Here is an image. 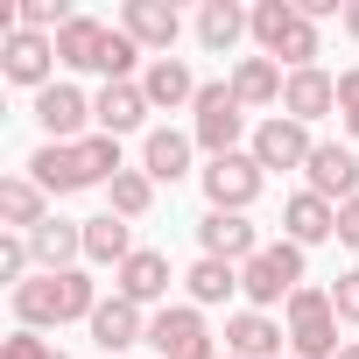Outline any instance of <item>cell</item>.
Instances as JSON below:
<instances>
[{
	"label": "cell",
	"instance_id": "1",
	"mask_svg": "<svg viewBox=\"0 0 359 359\" xmlns=\"http://www.w3.org/2000/svg\"><path fill=\"white\" fill-rule=\"evenodd\" d=\"M106 296H99V282L85 275V268H64V275H29L22 289H15V317L29 324V331H50V324H92V310H99Z\"/></svg>",
	"mask_w": 359,
	"mask_h": 359
},
{
	"label": "cell",
	"instance_id": "2",
	"mask_svg": "<svg viewBox=\"0 0 359 359\" xmlns=\"http://www.w3.org/2000/svg\"><path fill=\"white\" fill-rule=\"evenodd\" d=\"M247 22H254L261 57H275V64H289V71H310V64L324 57V36H317V22L296 8V0H261Z\"/></svg>",
	"mask_w": 359,
	"mask_h": 359
},
{
	"label": "cell",
	"instance_id": "3",
	"mask_svg": "<svg viewBox=\"0 0 359 359\" xmlns=\"http://www.w3.org/2000/svg\"><path fill=\"white\" fill-rule=\"evenodd\" d=\"M282 324H289V359H338V352H345L331 289H317V282H303V289L282 303Z\"/></svg>",
	"mask_w": 359,
	"mask_h": 359
},
{
	"label": "cell",
	"instance_id": "4",
	"mask_svg": "<svg viewBox=\"0 0 359 359\" xmlns=\"http://www.w3.org/2000/svg\"><path fill=\"white\" fill-rule=\"evenodd\" d=\"M303 282H310V275H303V247H296V240H268V247L240 268V296H247V310L289 303Z\"/></svg>",
	"mask_w": 359,
	"mask_h": 359
},
{
	"label": "cell",
	"instance_id": "5",
	"mask_svg": "<svg viewBox=\"0 0 359 359\" xmlns=\"http://www.w3.org/2000/svg\"><path fill=\"white\" fill-rule=\"evenodd\" d=\"M240 134H247V106H240L233 78L205 85V92H198V106H191V141L219 162V155H240Z\"/></svg>",
	"mask_w": 359,
	"mask_h": 359
},
{
	"label": "cell",
	"instance_id": "6",
	"mask_svg": "<svg viewBox=\"0 0 359 359\" xmlns=\"http://www.w3.org/2000/svg\"><path fill=\"white\" fill-rule=\"evenodd\" d=\"M148 345H155V359H219L212 324H205L198 303H169V310H155V317H148Z\"/></svg>",
	"mask_w": 359,
	"mask_h": 359
},
{
	"label": "cell",
	"instance_id": "7",
	"mask_svg": "<svg viewBox=\"0 0 359 359\" xmlns=\"http://www.w3.org/2000/svg\"><path fill=\"white\" fill-rule=\"evenodd\" d=\"M205 176V198H212V212H254V198L268 191V169L240 148V155H219V162H205L198 169Z\"/></svg>",
	"mask_w": 359,
	"mask_h": 359
},
{
	"label": "cell",
	"instance_id": "8",
	"mask_svg": "<svg viewBox=\"0 0 359 359\" xmlns=\"http://www.w3.org/2000/svg\"><path fill=\"white\" fill-rule=\"evenodd\" d=\"M198 247L212 254V261H233V268H247L268 240H261V226L247 219V212H205L198 219Z\"/></svg>",
	"mask_w": 359,
	"mask_h": 359
},
{
	"label": "cell",
	"instance_id": "9",
	"mask_svg": "<svg viewBox=\"0 0 359 359\" xmlns=\"http://www.w3.org/2000/svg\"><path fill=\"white\" fill-rule=\"evenodd\" d=\"M303 176H310V191H317L324 205H352V198H359V155H352L345 141H317L310 162H303Z\"/></svg>",
	"mask_w": 359,
	"mask_h": 359
},
{
	"label": "cell",
	"instance_id": "10",
	"mask_svg": "<svg viewBox=\"0 0 359 359\" xmlns=\"http://www.w3.org/2000/svg\"><path fill=\"white\" fill-rule=\"evenodd\" d=\"M50 64H57V36H29V29H15L8 43H0V78H8V85L50 92V85H57Z\"/></svg>",
	"mask_w": 359,
	"mask_h": 359
},
{
	"label": "cell",
	"instance_id": "11",
	"mask_svg": "<svg viewBox=\"0 0 359 359\" xmlns=\"http://www.w3.org/2000/svg\"><path fill=\"white\" fill-rule=\"evenodd\" d=\"M310 148H317V141H310V127H303V120L268 113V120L254 127V148H247V155H254L261 169H303V162H310Z\"/></svg>",
	"mask_w": 359,
	"mask_h": 359
},
{
	"label": "cell",
	"instance_id": "12",
	"mask_svg": "<svg viewBox=\"0 0 359 359\" xmlns=\"http://www.w3.org/2000/svg\"><path fill=\"white\" fill-rule=\"evenodd\" d=\"M85 331H92V345H99L106 359H120L127 345H148V310H141V303H127V296H106V303L92 310V324H85Z\"/></svg>",
	"mask_w": 359,
	"mask_h": 359
},
{
	"label": "cell",
	"instance_id": "13",
	"mask_svg": "<svg viewBox=\"0 0 359 359\" xmlns=\"http://www.w3.org/2000/svg\"><path fill=\"white\" fill-rule=\"evenodd\" d=\"M85 120H92V99L78 92V85H50V92H36V127H43V141H85Z\"/></svg>",
	"mask_w": 359,
	"mask_h": 359
},
{
	"label": "cell",
	"instance_id": "14",
	"mask_svg": "<svg viewBox=\"0 0 359 359\" xmlns=\"http://www.w3.org/2000/svg\"><path fill=\"white\" fill-rule=\"evenodd\" d=\"M282 113H289V120H303V127H317L324 113H338V78H331L324 64L289 71V85H282Z\"/></svg>",
	"mask_w": 359,
	"mask_h": 359
},
{
	"label": "cell",
	"instance_id": "15",
	"mask_svg": "<svg viewBox=\"0 0 359 359\" xmlns=\"http://www.w3.org/2000/svg\"><path fill=\"white\" fill-rule=\"evenodd\" d=\"M289 345V324H275L268 310H233L226 317V352L233 359H282Z\"/></svg>",
	"mask_w": 359,
	"mask_h": 359
},
{
	"label": "cell",
	"instance_id": "16",
	"mask_svg": "<svg viewBox=\"0 0 359 359\" xmlns=\"http://www.w3.org/2000/svg\"><path fill=\"white\" fill-rule=\"evenodd\" d=\"M120 29H127L141 50L169 57V50H176V36H184V15H176L169 0H127V8H120Z\"/></svg>",
	"mask_w": 359,
	"mask_h": 359
},
{
	"label": "cell",
	"instance_id": "17",
	"mask_svg": "<svg viewBox=\"0 0 359 359\" xmlns=\"http://www.w3.org/2000/svg\"><path fill=\"white\" fill-rule=\"evenodd\" d=\"M282 240H296L303 254L324 247V240H338V205H324L317 191H296V198L282 205Z\"/></svg>",
	"mask_w": 359,
	"mask_h": 359
},
{
	"label": "cell",
	"instance_id": "18",
	"mask_svg": "<svg viewBox=\"0 0 359 359\" xmlns=\"http://www.w3.org/2000/svg\"><path fill=\"white\" fill-rule=\"evenodd\" d=\"M113 296H127V303H162L169 296V254H155V247H134V261H120L113 268Z\"/></svg>",
	"mask_w": 359,
	"mask_h": 359
},
{
	"label": "cell",
	"instance_id": "19",
	"mask_svg": "<svg viewBox=\"0 0 359 359\" xmlns=\"http://www.w3.org/2000/svg\"><path fill=\"white\" fill-rule=\"evenodd\" d=\"M141 92H148V106L155 113H176V106H198V78H191V64L184 57H148V71H141Z\"/></svg>",
	"mask_w": 359,
	"mask_h": 359
},
{
	"label": "cell",
	"instance_id": "20",
	"mask_svg": "<svg viewBox=\"0 0 359 359\" xmlns=\"http://www.w3.org/2000/svg\"><path fill=\"white\" fill-rule=\"evenodd\" d=\"M29 254H36V268L43 275H64V268H78L85 261V226H71V219H43L36 233H29Z\"/></svg>",
	"mask_w": 359,
	"mask_h": 359
},
{
	"label": "cell",
	"instance_id": "21",
	"mask_svg": "<svg viewBox=\"0 0 359 359\" xmlns=\"http://www.w3.org/2000/svg\"><path fill=\"white\" fill-rule=\"evenodd\" d=\"M191 155H198V141H191L184 127H148V141H141V169L155 176V184L191 176Z\"/></svg>",
	"mask_w": 359,
	"mask_h": 359
},
{
	"label": "cell",
	"instance_id": "22",
	"mask_svg": "<svg viewBox=\"0 0 359 359\" xmlns=\"http://www.w3.org/2000/svg\"><path fill=\"white\" fill-rule=\"evenodd\" d=\"M155 106H148V92H141V78H127V85H106L99 99H92V120H99V134H134L141 120H148Z\"/></svg>",
	"mask_w": 359,
	"mask_h": 359
},
{
	"label": "cell",
	"instance_id": "23",
	"mask_svg": "<svg viewBox=\"0 0 359 359\" xmlns=\"http://www.w3.org/2000/svg\"><path fill=\"white\" fill-rule=\"evenodd\" d=\"M50 219V191L36 176H0V226L8 233H36Z\"/></svg>",
	"mask_w": 359,
	"mask_h": 359
},
{
	"label": "cell",
	"instance_id": "24",
	"mask_svg": "<svg viewBox=\"0 0 359 359\" xmlns=\"http://www.w3.org/2000/svg\"><path fill=\"white\" fill-rule=\"evenodd\" d=\"M29 176L50 191V198H71V191H85V169H78V148H64V141H43L36 155H29Z\"/></svg>",
	"mask_w": 359,
	"mask_h": 359
},
{
	"label": "cell",
	"instance_id": "25",
	"mask_svg": "<svg viewBox=\"0 0 359 359\" xmlns=\"http://www.w3.org/2000/svg\"><path fill=\"white\" fill-rule=\"evenodd\" d=\"M282 85H289V71H282L275 57H240V64H233L240 106H282Z\"/></svg>",
	"mask_w": 359,
	"mask_h": 359
},
{
	"label": "cell",
	"instance_id": "26",
	"mask_svg": "<svg viewBox=\"0 0 359 359\" xmlns=\"http://www.w3.org/2000/svg\"><path fill=\"white\" fill-rule=\"evenodd\" d=\"M78 226H85V261H99V268L134 261V226H127V219L99 212V219H78Z\"/></svg>",
	"mask_w": 359,
	"mask_h": 359
},
{
	"label": "cell",
	"instance_id": "27",
	"mask_svg": "<svg viewBox=\"0 0 359 359\" xmlns=\"http://www.w3.org/2000/svg\"><path fill=\"white\" fill-rule=\"evenodd\" d=\"M99 50H106V22L71 15V22L57 29V64H71V71H99Z\"/></svg>",
	"mask_w": 359,
	"mask_h": 359
},
{
	"label": "cell",
	"instance_id": "28",
	"mask_svg": "<svg viewBox=\"0 0 359 359\" xmlns=\"http://www.w3.org/2000/svg\"><path fill=\"white\" fill-rule=\"evenodd\" d=\"M240 36H254V22L233 8V0H205V8H198V43H205L212 57H226Z\"/></svg>",
	"mask_w": 359,
	"mask_h": 359
},
{
	"label": "cell",
	"instance_id": "29",
	"mask_svg": "<svg viewBox=\"0 0 359 359\" xmlns=\"http://www.w3.org/2000/svg\"><path fill=\"white\" fill-rule=\"evenodd\" d=\"M184 289H191V303H198V310H212V303H226V296L240 289V268H233V261L198 254V261H191V275H184Z\"/></svg>",
	"mask_w": 359,
	"mask_h": 359
},
{
	"label": "cell",
	"instance_id": "30",
	"mask_svg": "<svg viewBox=\"0 0 359 359\" xmlns=\"http://www.w3.org/2000/svg\"><path fill=\"white\" fill-rule=\"evenodd\" d=\"M148 205H155V176H148V169H120L113 184H106V212H113V219L134 226V219H148Z\"/></svg>",
	"mask_w": 359,
	"mask_h": 359
},
{
	"label": "cell",
	"instance_id": "31",
	"mask_svg": "<svg viewBox=\"0 0 359 359\" xmlns=\"http://www.w3.org/2000/svg\"><path fill=\"white\" fill-rule=\"evenodd\" d=\"M71 148H78V169H85V191H92V184H113V176L127 169L113 134H85V141H71Z\"/></svg>",
	"mask_w": 359,
	"mask_h": 359
},
{
	"label": "cell",
	"instance_id": "32",
	"mask_svg": "<svg viewBox=\"0 0 359 359\" xmlns=\"http://www.w3.org/2000/svg\"><path fill=\"white\" fill-rule=\"evenodd\" d=\"M29 261H36V254H29V233H0V282L22 289V282H29Z\"/></svg>",
	"mask_w": 359,
	"mask_h": 359
},
{
	"label": "cell",
	"instance_id": "33",
	"mask_svg": "<svg viewBox=\"0 0 359 359\" xmlns=\"http://www.w3.org/2000/svg\"><path fill=\"white\" fill-rule=\"evenodd\" d=\"M50 352H57V345H50L43 331H29V324H22V331H8V338H0V359H50Z\"/></svg>",
	"mask_w": 359,
	"mask_h": 359
},
{
	"label": "cell",
	"instance_id": "34",
	"mask_svg": "<svg viewBox=\"0 0 359 359\" xmlns=\"http://www.w3.org/2000/svg\"><path fill=\"white\" fill-rule=\"evenodd\" d=\"M331 310H338V324H359V268H345L331 282Z\"/></svg>",
	"mask_w": 359,
	"mask_h": 359
},
{
	"label": "cell",
	"instance_id": "35",
	"mask_svg": "<svg viewBox=\"0 0 359 359\" xmlns=\"http://www.w3.org/2000/svg\"><path fill=\"white\" fill-rule=\"evenodd\" d=\"M338 120H345V134L359 141V71H338Z\"/></svg>",
	"mask_w": 359,
	"mask_h": 359
},
{
	"label": "cell",
	"instance_id": "36",
	"mask_svg": "<svg viewBox=\"0 0 359 359\" xmlns=\"http://www.w3.org/2000/svg\"><path fill=\"white\" fill-rule=\"evenodd\" d=\"M338 240H345V247H359V198H352V205H338Z\"/></svg>",
	"mask_w": 359,
	"mask_h": 359
},
{
	"label": "cell",
	"instance_id": "37",
	"mask_svg": "<svg viewBox=\"0 0 359 359\" xmlns=\"http://www.w3.org/2000/svg\"><path fill=\"white\" fill-rule=\"evenodd\" d=\"M345 36L359 43V0H345Z\"/></svg>",
	"mask_w": 359,
	"mask_h": 359
},
{
	"label": "cell",
	"instance_id": "38",
	"mask_svg": "<svg viewBox=\"0 0 359 359\" xmlns=\"http://www.w3.org/2000/svg\"><path fill=\"white\" fill-rule=\"evenodd\" d=\"M338 359H359V345H345V352H338Z\"/></svg>",
	"mask_w": 359,
	"mask_h": 359
},
{
	"label": "cell",
	"instance_id": "39",
	"mask_svg": "<svg viewBox=\"0 0 359 359\" xmlns=\"http://www.w3.org/2000/svg\"><path fill=\"white\" fill-rule=\"evenodd\" d=\"M50 359H64V352H50Z\"/></svg>",
	"mask_w": 359,
	"mask_h": 359
},
{
	"label": "cell",
	"instance_id": "40",
	"mask_svg": "<svg viewBox=\"0 0 359 359\" xmlns=\"http://www.w3.org/2000/svg\"><path fill=\"white\" fill-rule=\"evenodd\" d=\"M219 359H233V352H219Z\"/></svg>",
	"mask_w": 359,
	"mask_h": 359
},
{
	"label": "cell",
	"instance_id": "41",
	"mask_svg": "<svg viewBox=\"0 0 359 359\" xmlns=\"http://www.w3.org/2000/svg\"><path fill=\"white\" fill-rule=\"evenodd\" d=\"M282 359H289V352H282Z\"/></svg>",
	"mask_w": 359,
	"mask_h": 359
}]
</instances>
